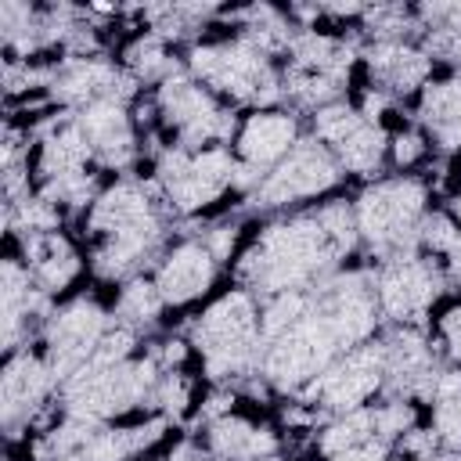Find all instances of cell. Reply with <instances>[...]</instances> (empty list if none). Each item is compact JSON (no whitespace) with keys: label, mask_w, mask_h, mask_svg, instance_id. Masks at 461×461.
I'll return each mask as SVG.
<instances>
[{"label":"cell","mask_w":461,"mask_h":461,"mask_svg":"<svg viewBox=\"0 0 461 461\" xmlns=\"http://www.w3.org/2000/svg\"><path fill=\"white\" fill-rule=\"evenodd\" d=\"M342 184H346V173L331 155V148L303 133L299 144L263 176L259 191L249 202V212H259V216L303 212V209H313L321 198L339 194Z\"/></svg>","instance_id":"1"},{"label":"cell","mask_w":461,"mask_h":461,"mask_svg":"<svg viewBox=\"0 0 461 461\" xmlns=\"http://www.w3.org/2000/svg\"><path fill=\"white\" fill-rule=\"evenodd\" d=\"M447 292H450L447 277L429 259H421L418 252L375 267V299H378L382 328L385 324L429 328V317Z\"/></svg>","instance_id":"2"},{"label":"cell","mask_w":461,"mask_h":461,"mask_svg":"<svg viewBox=\"0 0 461 461\" xmlns=\"http://www.w3.org/2000/svg\"><path fill=\"white\" fill-rule=\"evenodd\" d=\"M148 274L169 310H191L212 299L223 267L212 259V252L202 245L198 234H173Z\"/></svg>","instance_id":"3"},{"label":"cell","mask_w":461,"mask_h":461,"mask_svg":"<svg viewBox=\"0 0 461 461\" xmlns=\"http://www.w3.org/2000/svg\"><path fill=\"white\" fill-rule=\"evenodd\" d=\"M306 133V119L292 108H245L238 112V130L230 140V151L241 166L259 169L263 176L299 144Z\"/></svg>","instance_id":"4"},{"label":"cell","mask_w":461,"mask_h":461,"mask_svg":"<svg viewBox=\"0 0 461 461\" xmlns=\"http://www.w3.org/2000/svg\"><path fill=\"white\" fill-rule=\"evenodd\" d=\"M331 155L339 158V166H342V173H346V180H353V184H371V180H378V176H385V155H389V137L378 130V126H371V122H360L342 144H335L331 148Z\"/></svg>","instance_id":"5"},{"label":"cell","mask_w":461,"mask_h":461,"mask_svg":"<svg viewBox=\"0 0 461 461\" xmlns=\"http://www.w3.org/2000/svg\"><path fill=\"white\" fill-rule=\"evenodd\" d=\"M360 122H364V119H360V112L342 97V101H331V104L317 108L313 115H306V133H310V137H317L321 144L335 148V144H342V140H346Z\"/></svg>","instance_id":"6"}]
</instances>
